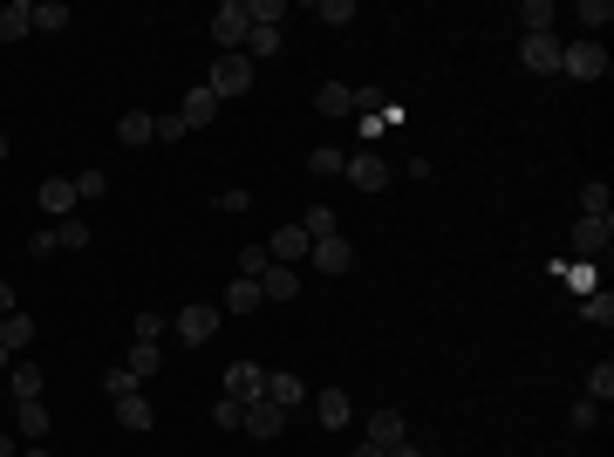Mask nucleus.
<instances>
[{"label": "nucleus", "mask_w": 614, "mask_h": 457, "mask_svg": "<svg viewBox=\"0 0 614 457\" xmlns=\"http://www.w3.org/2000/svg\"><path fill=\"white\" fill-rule=\"evenodd\" d=\"M253 82H260V69H253L246 55H219V62H212V76H205V89H212L219 103H232V96H246Z\"/></svg>", "instance_id": "obj_1"}, {"label": "nucleus", "mask_w": 614, "mask_h": 457, "mask_svg": "<svg viewBox=\"0 0 614 457\" xmlns=\"http://www.w3.org/2000/svg\"><path fill=\"white\" fill-rule=\"evenodd\" d=\"M560 76L601 82L608 76V48H601V41H560Z\"/></svg>", "instance_id": "obj_2"}, {"label": "nucleus", "mask_w": 614, "mask_h": 457, "mask_svg": "<svg viewBox=\"0 0 614 457\" xmlns=\"http://www.w3.org/2000/svg\"><path fill=\"white\" fill-rule=\"evenodd\" d=\"M246 28H253L246 0H219V14H212V41H219V55H239V48H246Z\"/></svg>", "instance_id": "obj_3"}, {"label": "nucleus", "mask_w": 614, "mask_h": 457, "mask_svg": "<svg viewBox=\"0 0 614 457\" xmlns=\"http://www.w3.org/2000/svg\"><path fill=\"white\" fill-rule=\"evenodd\" d=\"M403 437H410L403 410H369V423H362V444H376V451H396Z\"/></svg>", "instance_id": "obj_4"}, {"label": "nucleus", "mask_w": 614, "mask_h": 457, "mask_svg": "<svg viewBox=\"0 0 614 457\" xmlns=\"http://www.w3.org/2000/svg\"><path fill=\"white\" fill-rule=\"evenodd\" d=\"M35 198H41V212H48L55 226H62V219H76V205H82V198H76V178H41Z\"/></svg>", "instance_id": "obj_5"}, {"label": "nucleus", "mask_w": 614, "mask_h": 457, "mask_svg": "<svg viewBox=\"0 0 614 457\" xmlns=\"http://www.w3.org/2000/svg\"><path fill=\"white\" fill-rule=\"evenodd\" d=\"M307 260H314V273H328V280H335V273L355 267V246L335 232V239H314V246H307Z\"/></svg>", "instance_id": "obj_6"}, {"label": "nucleus", "mask_w": 614, "mask_h": 457, "mask_svg": "<svg viewBox=\"0 0 614 457\" xmlns=\"http://www.w3.org/2000/svg\"><path fill=\"white\" fill-rule=\"evenodd\" d=\"M226 396L232 403H260V396H267V369H260V362H232L226 369Z\"/></svg>", "instance_id": "obj_7"}, {"label": "nucleus", "mask_w": 614, "mask_h": 457, "mask_svg": "<svg viewBox=\"0 0 614 457\" xmlns=\"http://www.w3.org/2000/svg\"><path fill=\"white\" fill-rule=\"evenodd\" d=\"M212 335H219V307H212V301H192V307H185V314H178V342H212Z\"/></svg>", "instance_id": "obj_8"}, {"label": "nucleus", "mask_w": 614, "mask_h": 457, "mask_svg": "<svg viewBox=\"0 0 614 457\" xmlns=\"http://www.w3.org/2000/svg\"><path fill=\"white\" fill-rule=\"evenodd\" d=\"M342 178H348L355 191H383V185H389V164H383V151H355V157H348V171H342Z\"/></svg>", "instance_id": "obj_9"}, {"label": "nucleus", "mask_w": 614, "mask_h": 457, "mask_svg": "<svg viewBox=\"0 0 614 457\" xmlns=\"http://www.w3.org/2000/svg\"><path fill=\"white\" fill-rule=\"evenodd\" d=\"M116 144H123V151H144V144H157V116H151V110H123V116H116Z\"/></svg>", "instance_id": "obj_10"}, {"label": "nucleus", "mask_w": 614, "mask_h": 457, "mask_svg": "<svg viewBox=\"0 0 614 457\" xmlns=\"http://www.w3.org/2000/svg\"><path fill=\"white\" fill-rule=\"evenodd\" d=\"M519 62H526L533 76H560V41L553 35H526L519 41Z\"/></svg>", "instance_id": "obj_11"}, {"label": "nucleus", "mask_w": 614, "mask_h": 457, "mask_svg": "<svg viewBox=\"0 0 614 457\" xmlns=\"http://www.w3.org/2000/svg\"><path fill=\"white\" fill-rule=\"evenodd\" d=\"M267 403H273V410H287V417H294V410L307 403V382L294 376V369H273V376H267Z\"/></svg>", "instance_id": "obj_12"}, {"label": "nucleus", "mask_w": 614, "mask_h": 457, "mask_svg": "<svg viewBox=\"0 0 614 457\" xmlns=\"http://www.w3.org/2000/svg\"><path fill=\"white\" fill-rule=\"evenodd\" d=\"M239 430H246V437H260V444H273V437L287 430V410H273L267 396H260V403H246V423H239Z\"/></svg>", "instance_id": "obj_13"}, {"label": "nucleus", "mask_w": 614, "mask_h": 457, "mask_svg": "<svg viewBox=\"0 0 614 457\" xmlns=\"http://www.w3.org/2000/svg\"><path fill=\"white\" fill-rule=\"evenodd\" d=\"M614 246V219H580L574 226V253L580 260H594V253H608Z\"/></svg>", "instance_id": "obj_14"}, {"label": "nucleus", "mask_w": 614, "mask_h": 457, "mask_svg": "<svg viewBox=\"0 0 614 457\" xmlns=\"http://www.w3.org/2000/svg\"><path fill=\"white\" fill-rule=\"evenodd\" d=\"M116 423H123L130 437H144V430H151V423H157L151 396H144V389H137V396H116Z\"/></svg>", "instance_id": "obj_15"}, {"label": "nucleus", "mask_w": 614, "mask_h": 457, "mask_svg": "<svg viewBox=\"0 0 614 457\" xmlns=\"http://www.w3.org/2000/svg\"><path fill=\"white\" fill-rule=\"evenodd\" d=\"M307 246H314V239H307L301 226H280V232H273V246H267V260H273V267H294V260H307Z\"/></svg>", "instance_id": "obj_16"}, {"label": "nucleus", "mask_w": 614, "mask_h": 457, "mask_svg": "<svg viewBox=\"0 0 614 457\" xmlns=\"http://www.w3.org/2000/svg\"><path fill=\"white\" fill-rule=\"evenodd\" d=\"M178 116H185V130H205L212 116H219V96L198 82V89H185V103H178Z\"/></svg>", "instance_id": "obj_17"}, {"label": "nucleus", "mask_w": 614, "mask_h": 457, "mask_svg": "<svg viewBox=\"0 0 614 457\" xmlns=\"http://www.w3.org/2000/svg\"><path fill=\"white\" fill-rule=\"evenodd\" d=\"M21 348H35V321L14 307V314H0V355H21Z\"/></svg>", "instance_id": "obj_18"}, {"label": "nucleus", "mask_w": 614, "mask_h": 457, "mask_svg": "<svg viewBox=\"0 0 614 457\" xmlns=\"http://www.w3.org/2000/svg\"><path fill=\"white\" fill-rule=\"evenodd\" d=\"M314 417H321V430H348L355 403H348L342 389H321V396H314Z\"/></svg>", "instance_id": "obj_19"}, {"label": "nucleus", "mask_w": 614, "mask_h": 457, "mask_svg": "<svg viewBox=\"0 0 614 457\" xmlns=\"http://www.w3.org/2000/svg\"><path fill=\"white\" fill-rule=\"evenodd\" d=\"M314 110L328 116V123H335V116H355V89H348V82H321V89H314Z\"/></svg>", "instance_id": "obj_20"}, {"label": "nucleus", "mask_w": 614, "mask_h": 457, "mask_svg": "<svg viewBox=\"0 0 614 457\" xmlns=\"http://www.w3.org/2000/svg\"><path fill=\"white\" fill-rule=\"evenodd\" d=\"M21 35H35V0H7L0 7V41H21Z\"/></svg>", "instance_id": "obj_21"}, {"label": "nucleus", "mask_w": 614, "mask_h": 457, "mask_svg": "<svg viewBox=\"0 0 614 457\" xmlns=\"http://www.w3.org/2000/svg\"><path fill=\"white\" fill-rule=\"evenodd\" d=\"M260 307H267L260 280H239V273H232L226 280V314H260Z\"/></svg>", "instance_id": "obj_22"}, {"label": "nucleus", "mask_w": 614, "mask_h": 457, "mask_svg": "<svg viewBox=\"0 0 614 457\" xmlns=\"http://www.w3.org/2000/svg\"><path fill=\"white\" fill-rule=\"evenodd\" d=\"M14 430H21L28 444H41V437H48V403H41V396H28V403H14Z\"/></svg>", "instance_id": "obj_23"}, {"label": "nucleus", "mask_w": 614, "mask_h": 457, "mask_svg": "<svg viewBox=\"0 0 614 457\" xmlns=\"http://www.w3.org/2000/svg\"><path fill=\"white\" fill-rule=\"evenodd\" d=\"M239 55H246L253 69H260V62H273V55H280V28H260V21H253V28H246V48H239Z\"/></svg>", "instance_id": "obj_24"}, {"label": "nucleus", "mask_w": 614, "mask_h": 457, "mask_svg": "<svg viewBox=\"0 0 614 457\" xmlns=\"http://www.w3.org/2000/svg\"><path fill=\"white\" fill-rule=\"evenodd\" d=\"M260 294H267V301H294V294H301V273H294V267H273V260H267V273H260Z\"/></svg>", "instance_id": "obj_25"}, {"label": "nucleus", "mask_w": 614, "mask_h": 457, "mask_svg": "<svg viewBox=\"0 0 614 457\" xmlns=\"http://www.w3.org/2000/svg\"><path fill=\"white\" fill-rule=\"evenodd\" d=\"M7 382H14V403H28V396H41V362H28V355H14V369H7Z\"/></svg>", "instance_id": "obj_26"}, {"label": "nucleus", "mask_w": 614, "mask_h": 457, "mask_svg": "<svg viewBox=\"0 0 614 457\" xmlns=\"http://www.w3.org/2000/svg\"><path fill=\"white\" fill-rule=\"evenodd\" d=\"M157 362H164V348H157V342H130V355H123V369H130L137 382H151Z\"/></svg>", "instance_id": "obj_27"}, {"label": "nucleus", "mask_w": 614, "mask_h": 457, "mask_svg": "<svg viewBox=\"0 0 614 457\" xmlns=\"http://www.w3.org/2000/svg\"><path fill=\"white\" fill-rule=\"evenodd\" d=\"M580 219H614V191L594 178V185H580Z\"/></svg>", "instance_id": "obj_28"}, {"label": "nucleus", "mask_w": 614, "mask_h": 457, "mask_svg": "<svg viewBox=\"0 0 614 457\" xmlns=\"http://www.w3.org/2000/svg\"><path fill=\"white\" fill-rule=\"evenodd\" d=\"M307 171H314V178H342V171H348V151L321 144V151H307Z\"/></svg>", "instance_id": "obj_29"}, {"label": "nucleus", "mask_w": 614, "mask_h": 457, "mask_svg": "<svg viewBox=\"0 0 614 457\" xmlns=\"http://www.w3.org/2000/svg\"><path fill=\"white\" fill-rule=\"evenodd\" d=\"M294 226H301L307 239H335V232H342V226H335V212H328V205H307V212L294 219Z\"/></svg>", "instance_id": "obj_30"}, {"label": "nucleus", "mask_w": 614, "mask_h": 457, "mask_svg": "<svg viewBox=\"0 0 614 457\" xmlns=\"http://www.w3.org/2000/svg\"><path fill=\"white\" fill-rule=\"evenodd\" d=\"M89 239H96V232H89V219H62V226H55V253H82Z\"/></svg>", "instance_id": "obj_31"}, {"label": "nucleus", "mask_w": 614, "mask_h": 457, "mask_svg": "<svg viewBox=\"0 0 614 457\" xmlns=\"http://www.w3.org/2000/svg\"><path fill=\"white\" fill-rule=\"evenodd\" d=\"M519 28H526V35H553V0H526V7H519Z\"/></svg>", "instance_id": "obj_32"}, {"label": "nucleus", "mask_w": 614, "mask_h": 457, "mask_svg": "<svg viewBox=\"0 0 614 457\" xmlns=\"http://www.w3.org/2000/svg\"><path fill=\"white\" fill-rule=\"evenodd\" d=\"M580 21H587V41H601V28L614 21V0H580Z\"/></svg>", "instance_id": "obj_33"}, {"label": "nucleus", "mask_w": 614, "mask_h": 457, "mask_svg": "<svg viewBox=\"0 0 614 457\" xmlns=\"http://www.w3.org/2000/svg\"><path fill=\"white\" fill-rule=\"evenodd\" d=\"M35 28L62 35V28H69V7H62V0H35Z\"/></svg>", "instance_id": "obj_34"}, {"label": "nucleus", "mask_w": 614, "mask_h": 457, "mask_svg": "<svg viewBox=\"0 0 614 457\" xmlns=\"http://www.w3.org/2000/svg\"><path fill=\"white\" fill-rule=\"evenodd\" d=\"M103 389H110V403H116V396H137V389H144V382L130 376V369H123V362H110V376H103Z\"/></svg>", "instance_id": "obj_35"}, {"label": "nucleus", "mask_w": 614, "mask_h": 457, "mask_svg": "<svg viewBox=\"0 0 614 457\" xmlns=\"http://www.w3.org/2000/svg\"><path fill=\"white\" fill-rule=\"evenodd\" d=\"M587 396H594V403H608V396H614V369H608V362L587 369Z\"/></svg>", "instance_id": "obj_36"}, {"label": "nucleus", "mask_w": 614, "mask_h": 457, "mask_svg": "<svg viewBox=\"0 0 614 457\" xmlns=\"http://www.w3.org/2000/svg\"><path fill=\"white\" fill-rule=\"evenodd\" d=\"M580 314H587L594 328H608V321H614V294H587V301H580Z\"/></svg>", "instance_id": "obj_37"}, {"label": "nucleus", "mask_w": 614, "mask_h": 457, "mask_svg": "<svg viewBox=\"0 0 614 457\" xmlns=\"http://www.w3.org/2000/svg\"><path fill=\"white\" fill-rule=\"evenodd\" d=\"M212 423H219V430H239V423H246V403L219 396V403H212Z\"/></svg>", "instance_id": "obj_38"}, {"label": "nucleus", "mask_w": 614, "mask_h": 457, "mask_svg": "<svg viewBox=\"0 0 614 457\" xmlns=\"http://www.w3.org/2000/svg\"><path fill=\"white\" fill-rule=\"evenodd\" d=\"M219 212H232V219H239V212H253V191H246V185H226V191H219Z\"/></svg>", "instance_id": "obj_39"}, {"label": "nucleus", "mask_w": 614, "mask_h": 457, "mask_svg": "<svg viewBox=\"0 0 614 457\" xmlns=\"http://www.w3.org/2000/svg\"><path fill=\"white\" fill-rule=\"evenodd\" d=\"M76 198H110V171H82V178H76Z\"/></svg>", "instance_id": "obj_40"}, {"label": "nucleus", "mask_w": 614, "mask_h": 457, "mask_svg": "<svg viewBox=\"0 0 614 457\" xmlns=\"http://www.w3.org/2000/svg\"><path fill=\"white\" fill-rule=\"evenodd\" d=\"M321 21H328V28H348V21H355V0H321Z\"/></svg>", "instance_id": "obj_41"}, {"label": "nucleus", "mask_w": 614, "mask_h": 457, "mask_svg": "<svg viewBox=\"0 0 614 457\" xmlns=\"http://www.w3.org/2000/svg\"><path fill=\"white\" fill-rule=\"evenodd\" d=\"M260 273H267V246H246L239 253V280H260Z\"/></svg>", "instance_id": "obj_42"}, {"label": "nucleus", "mask_w": 614, "mask_h": 457, "mask_svg": "<svg viewBox=\"0 0 614 457\" xmlns=\"http://www.w3.org/2000/svg\"><path fill=\"white\" fill-rule=\"evenodd\" d=\"M567 423H574V430H594V423H601V403H594V396H587V403H574V410H567Z\"/></svg>", "instance_id": "obj_43"}, {"label": "nucleus", "mask_w": 614, "mask_h": 457, "mask_svg": "<svg viewBox=\"0 0 614 457\" xmlns=\"http://www.w3.org/2000/svg\"><path fill=\"white\" fill-rule=\"evenodd\" d=\"M130 328H137V342H157V335H164V314H151V307H144Z\"/></svg>", "instance_id": "obj_44"}, {"label": "nucleus", "mask_w": 614, "mask_h": 457, "mask_svg": "<svg viewBox=\"0 0 614 457\" xmlns=\"http://www.w3.org/2000/svg\"><path fill=\"white\" fill-rule=\"evenodd\" d=\"M157 137H164V144H178V137H192V130H185V116H157Z\"/></svg>", "instance_id": "obj_45"}, {"label": "nucleus", "mask_w": 614, "mask_h": 457, "mask_svg": "<svg viewBox=\"0 0 614 457\" xmlns=\"http://www.w3.org/2000/svg\"><path fill=\"white\" fill-rule=\"evenodd\" d=\"M389 457H423V444H410V437H403V444H396Z\"/></svg>", "instance_id": "obj_46"}, {"label": "nucleus", "mask_w": 614, "mask_h": 457, "mask_svg": "<svg viewBox=\"0 0 614 457\" xmlns=\"http://www.w3.org/2000/svg\"><path fill=\"white\" fill-rule=\"evenodd\" d=\"M0 314H14V287L7 280H0Z\"/></svg>", "instance_id": "obj_47"}, {"label": "nucleus", "mask_w": 614, "mask_h": 457, "mask_svg": "<svg viewBox=\"0 0 614 457\" xmlns=\"http://www.w3.org/2000/svg\"><path fill=\"white\" fill-rule=\"evenodd\" d=\"M0 457H21L14 451V430H0Z\"/></svg>", "instance_id": "obj_48"}, {"label": "nucleus", "mask_w": 614, "mask_h": 457, "mask_svg": "<svg viewBox=\"0 0 614 457\" xmlns=\"http://www.w3.org/2000/svg\"><path fill=\"white\" fill-rule=\"evenodd\" d=\"M348 457H389V451H376V444H355V451H348Z\"/></svg>", "instance_id": "obj_49"}, {"label": "nucleus", "mask_w": 614, "mask_h": 457, "mask_svg": "<svg viewBox=\"0 0 614 457\" xmlns=\"http://www.w3.org/2000/svg\"><path fill=\"white\" fill-rule=\"evenodd\" d=\"M0 157H7V130H0Z\"/></svg>", "instance_id": "obj_50"}, {"label": "nucleus", "mask_w": 614, "mask_h": 457, "mask_svg": "<svg viewBox=\"0 0 614 457\" xmlns=\"http://www.w3.org/2000/svg\"><path fill=\"white\" fill-rule=\"evenodd\" d=\"M21 457H48V451H21Z\"/></svg>", "instance_id": "obj_51"}]
</instances>
